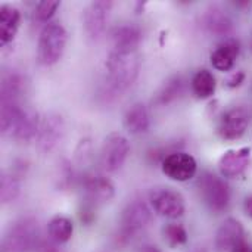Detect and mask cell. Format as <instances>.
Returning <instances> with one entry per match:
<instances>
[{"label": "cell", "mask_w": 252, "mask_h": 252, "mask_svg": "<svg viewBox=\"0 0 252 252\" xmlns=\"http://www.w3.org/2000/svg\"><path fill=\"white\" fill-rule=\"evenodd\" d=\"M140 63L142 61L137 49H131V50L111 49L106 59V69L112 86L120 90L130 87L139 75Z\"/></svg>", "instance_id": "1"}, {"label": "cell", "mask_w": 252, "mask_h": 252, "mask_svg": "<svg viewBox=\"0 0 252 252\" xmlns=\"http://www.w3.org/2000/svg\"><path fill=\"white\" fill-rule=\"evenodd\" d=\"M68 34L65 28L56 22L44 25L40 32L37 44V61L40 65L50 66L55 65L63 55L66 46Z\"/></svg>", "instance_id": "2"}, {"label": "cell", "mask_w": 252, "mask_h": 252, "mask_svg": "<svg viewBox=\"0 0 252 252\" xmlns=\"http://www.w3.org/2000/svg\"><path fill=\"white\" fill-rule=\"evenodd\" d=\"M198 189L204 204L213 213H223L229 207L230 189L229 185L219 176L204 173L198 180Z\"/></svg>", "instance_id": "3"}, {"label": "cell", "mask_w": 252, "mask_h": 252, "mask_svg": "<svg viewBox=\"0 0 252 252\" xmlns=\"http://www.w3.org/2000/svg\"><path fill=\"white\" fill-rule=\"evenodd\" d=\"M152 223V213L146 204L142 201L130 202L120 219V235L118 239L121 242H128L137 233L148 229Z\"/></svg>", "instance_id": "4"}, {"label": "cell", "mask_w": 252, "mask_h": 252, "mask_svg": "<svg viewBox=\"0 0 252 252\" xmlns=\"http://www.w3.org/2000/svg\"><path fill=\"white\" fill-rule=\"evenodd\" d=\"M38 238L35 221L31 219H24L10 226L4 235L1 248L3 252H28L34 250Z\"/></svg>", "instance_id": "5"}, {"label": "cell", "mask_w": 252, "mask_h": 252, "mask_svg": "<svg viewBox=\"0 0 252 252\" xmlns=\"http://www.w3.org/2000/svg\"><path fill=\"white\" fill-rule=\"evenodd\" d=\"M128 154H130L128 140L118 133H112L103 142L100 151V165L106 173H115L124 165Z\"/></svg>", "instance_id": "6"}, {"label": "cell", "mask_w": 252, "mask_h": 252, "mask_svg": "<svg viewBox=\"0 0 252 252\" xmlns=\"http://www.w3.org/2000/svg\"><path fill=\"white\" fill-rule=\"evenodd\" d=\"M65 131V121L59 114H47L40 121V128L35 136V149L38 154H50L62 139Z\"/></svg>", "instance_id": "7"}, {"label": "cell", "mask_w": 252, "mask_h": 252, "mask_svg": "<svg viewBox=\"0 0 252 252\" xmlns=\"http://www.w3.org/2000/svg\"><path fill=\"white\" fill-rule=\"evenodd\" d=\"M161 168H162V173L168 179L179 182V183H185V182L192 180L196 176L198 164H196V159L190 154L176 151L170 154L161 162Z\"/></svg>", "instance_id": "8"}, {"label": "cell", "mask_w": 252, "mask_h": 252, "mask_svg": "<svg viewBox=\"0 0 252 252\" xmlns=\"http://www.w3.org/2000/svg\"><path fill=\"white\" fill-rule=\"evenodd\" d=\"M149 201L157 214L165 219H179L185 214V199L174 189L159 188L154 189L149 195Z\"/></svg>", "instance_id": "9"}, {"label": "cell", "mask_w": 252, "mask_h": 252, "mask_svg": "<svg viewBox=\"0 0 252 252\" xmlns=\"http://www.w3.org/2000/svg\"><path fill=\"white\" fill-rule=\"evenodd\" d=\"M112 7V1L99 0L90 3L83 10V28L89 38L96 40L99 38L106 27V18Z\"/></svg>", "instance_id": "10"}, {"label": "cell", "mask_w": 252, "mask_h": 252, "mask_svg": "<svg viewBox=\"0 0 252 252\" xmlns=\"http://www.w3.org/2000/svg\"><path fill=\"white\" fill-rule=\"evenodd\" d=\"M250 124V115L244 108H232L226 111L217 126V133L224 140L241 139Z\"/></svg>", "instance_id": "11"}, {"label": "cell", "mask_w": 252, "mask_h": 252, "mask_svg": "<svg viewBox=\"0 0 252 252\" xmlns=\"http://www.w3.org/2000/svg\"><path fill=\"white\" fill-rule=\"evenodd\" d=\"M83 192H84L86 204L94 208L97 205L109 202L115 195V188L111 183V180H108L106 177L92 176V177H86L83 183Z\"/></svg>", "instance_id": "12"}, {"label": "cell", "mask_w": 252, "mask_h": 252, "mask_svg": "<svg viewBox=\"0 0 252 252\" xmlns=\"http://www.w3.org/2000/svg\"><path fill=\"white\" fill-rule=\"evenodd\" d=\"M250 161H251V149L250 148L229 149L219 159L220 174L224 179H236L248 168Z\"/></svg>", "instance_id": "13"}, {"label": "cell", "mask_w": 252, "mask_h": 252, "mask_svg": "<svg viewBox=\"0 0 252 252\" xmlns=\"http://www.w3.org/2000/svg\"><path fill=\"white\" fill-rule=\"evenodd\" d=\"M244 226L236 219H226L216 233V248L219 252H230L239 245L244 238Z\"/></svg>", "instance_id": "14"}, {"label": "cell", "mask_w": 252, "mask_h": 252, "mask_svg": "<svg viewBox=\"0 0 252 252\" xmlns=\"http://www.w3.org/2000/svg\"><path fill=\"white\" fill-rule=\"evenodd\" d=\"M111 49L115 50H131L137 49L142 40V31L136 25H120L109 32Z\"/></svg>", "instance_id": "15"}, {"label": "cell", "mask_w": 252, "mask_h": 252, "mask_svg": "<svg viewBox=\"0 0 252 252\" xmlns=\"http://www.w3.org/2000/svg\"><path fill=\"white\" fill-rule=\"evenodd\" d=\"M202 25L214 35H227L233 28L230 16L219 6H211L204 12Z\"/></svg>", "instance_id": "16"}, {"label": "cell", "mask_w": 252, "mask_h": 252, "mask_svg": "<svg viewBox=\"0 0 252 252\" xmlns=\"http://www.w3.org/2000/svg\"><path fill=\"white\" fill-rule=\"evenodd\" d=\"M124 128L130 133V134H143L149 130L151 126V117L149 112L146 109V106L143 103H134L131 105L123 120Z\"/></svg>", "instance_id": "17"}, {"label": "cell", "mask_w": 252, "mask_h": 252, "mask_svg": "<svg viewBox=\"0 0 252 252\" xmlns=\"http://www.w3.org/2000/svg\"><path fill=\"white\" fill-rule=\"evenodd\" d=\"M21 25V13L16 7L10 4H3L0 7V44H9Z\"/></svg>", "instance_id": "18"}, {"label": "cell", "mask_w": 252, "mask_h": 252, "mask_svg": "<svg viewBox=\"0 0 252 252\" xmlns=\"http://www.w3.org/2000/svg\"><path fill=\"white\" fill-rule=\"evenodd\" d=\"M239 55V44L235 40H227L219 44L211 53V63L217 71L229 72Z\"/></svg>", "instance_id": "19"}, {"label": "cell", "mask_w": 252, "mask_h": 252, "mask_svg": "<svg viewBox=\"0 0 252 252\" xmlns=\"http://www.w3.org/2000/svg\"><path fill=\"white\" fill-rule=\"evenodd\" d=\"M74 233V224L69 219L63 216L53 217L47 224V236L58 245L66 244Z\"/></svg>", "instance_id": "20"}, {"label": "cell", "mask_w": 252, "mask_h": 252, "mask_svg": "<svg viewBox=\"0 0 252 252\" xmlns=\"http://www.w3.org/2000/svg\"><path fill=\"white\" fill-rule=\"evenodd\" d=\"M192 92L198 99H210L214 93H216V78L213 75V72H210L208 69H199L193 78H192Z\"/></svg>", "instance_id": "21"}, {"label": "cell", "mask_w": 252, "mask_h": 252, "mask_svg": "<svg viewBox=\"0 0 252 252\" xmlns=\"http://www.w3.org/2000/svg\"><path fill=\"white\" fill-rule=\"evenodd\" d=\"M40 128V121H38V115L34 111H24L19 123L16 124L12 137H15L16 140H22V142H28L31 137L37 136Z\"/></svg>", "instance_id": "22"}, {"label": "cell", "mask_w": 252, "mask_h": 252, "mask_svg": "<svg viewBox=\"0 0 252 252\" xmlns=\"http://www.w3.org/2000/svg\"><path fill=\"white\" fill-rule=\"evenodd\" d=\"M183 90H185V81L182 77L176 75V77H171L161 89L159 92L157 93V97H155V103L157 105H168L171 103L173 100L179 99L182 94H183Z\"/></svg>", "instance_id": "23"}, {"label": "cell", "mask_w": 252, "mask_h": 252, "mask_svg": "<svg viewBox=\"0 0 252 252\" xmlns=\"http://www.w3.org/2000/svg\"><path fill=\"white\" fill-rule=\"evenodd\" d=\"M22 90V80L18 74H6L1 80V105L16 103V99Z\"/></svg>", "instance_id": "24"}, {"label": "cell", "mask_w": 252, "mask_h": 252, "mask_svg": "<svg viewBox=\"0 0 252 252\" xmlns=\"http://www.w3.org/2000/svg\"><path fill=\"white\" fill-rule=\"evenodd\" d=\"M24 109H21L16 103L1 105V115H0V128L4 134H12L16 124L19 123Z\"/></svg>", "instance_id": "25"}, {"label": "cell", "mask_w": 252, "mask_h": 252, "mask_svg": "<svg viewBox=\"0 0 252 252\" xmlns=\"http://www.w3.org/2000/svg\"><path fill=\"white\" fill-rule=\"evenodd\" d=\"M19 195V182L10 173H3L0 179V199L3 204H7L16 199Z\"/></svg>", "instance_id": "26"}, {"label": "cell", "mask_w": 252, "mask_h": 252, "mask_svg": "<svg viewBox=\"0 0 252 252\" xmlns=\"http://www.w3.org/2000/svg\"><path fill=\"white\" fill-rule=\"evenodd\" d=\"M162 236H164L165 242L171 248L185 245L188 242V232H186V229L182 224H176V223L165 224L164 229H162Z\"/></svg>", "instance_id": "27"}, {"label": "cell", "mask_w": 252, "mask_h": 252, "mask_svg": "<svg viewBox=\"0 0 252 252\" xmlns=\"http://www.w3.org/2000/svg\"><path fill=\"white\" fill-rule=\"evenodd\" d=\"M59 4L61 3L58 0H41L35 6V10H34L35 19L40 21V22H47L53 16V13L59 7Z\"/></svg>", "instance_id": "28"}, {"label": "cell", "mask_w": 252, "mask_h": 252, "mask_svg": "<svg viewBox=\"0 0 252 252\" xmlns=\"http://www.w3.org/2000/svg\"><path fill=\"white\" fill-rule=\"evenodd\" d=\"M74 158H75V162L80 167L89 164V161L92 159V140L89 137H84V139L80 140V143L75 148Z\"/></svg>", "instance_id": "29"}, {"label": "cell", "mask_w": 252, "mask_h": 252, "mask_svg": "<svg viewBox=\"0 0 252 252\" xmlns=\"http://www.w3.org/2000/svg\"><path fill=\"white\" fill-rule=\"evenodd\" d=\"M34 251L35 252H59V250H58V244H55L53 241H50V239L44 241V239H40V238H38V241H37V244H35V247H34Z\"/></svg>", "instance_id": "30"}, {"label": "cell", "mask_w": 252, "mask_h": 252, "mask_svg": "<svg viewBox=\"0 0 252 252\" xmlns=\"http://www.w3.org/2000/svg\"><path fill=\"white\" fill-rule=\"evenodd\" d=\"M244 80H245V74H244V71H236V72H232V74L224 80V83H226V86H227V87H230V89H236V87H239V86L244 83Z\"/></svg>", "instance_id": "31"}, {"label": "cell", "mask_w": 252, "mask_h": 252, "mask_svg": "<svg viewBox=\"0 0 252 252\" xmlns=\"http://www.w3.org/2000/svg\"><path fill=\"white\" fill-rule=\"evenodd\" d=\"M244 211H245V214L250 219H252V195L245 198V201H244Z\"/></svg>", "instance_id": "32"}, {"label": "cell", "mask_w": 252, "mask_h": 252, "mask_svg": "<svg viewBox=\"0 0 252 252\" xmlns=\"http://www.w3.org/2000/svg\"><path fill=\"white\" fill-rule=\"evenodd\" d=\"M230 252H252V247L247 244V241H242L239 245H236Z\"/></svg>", "instance_id": "33"}, {"label": "cell", "mask_w": 252, "mask_h": 252, "mask_svg": "<svg viewBox=\"0 0 252 252\" xmlns=\"http://www.w3.org/2000/svg\"><path fill=\"white\" fill-rule=\"evenodd\" d=\"M139 252H159V250L154 245H143Z\"/></svg>", "instance_id": "34"}]
</instances>
